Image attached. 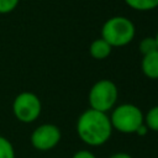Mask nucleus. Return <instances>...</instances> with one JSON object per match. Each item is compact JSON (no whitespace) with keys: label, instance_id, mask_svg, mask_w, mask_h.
Returning <instances> with one entry per match:
<instances>
[{"label":"nucleus","instance_id":"11","mask_svg":"<svg viewBox=\"0 0 158 158\" xmlns=\"http://www.w3.org/2000/svg\"><path fill=\"white\" fill-rule=\"evenodd\" d=\"M0 158H15V148L12 143L0 135Z\"/></svg>","mask_w":158,"mask_h":158},{"label":"nucleus","instance_id":"16","mask_svg":"<svg viewBox=\"0 0 158 158\" xmlns=\"http://www.w3.org/2000/svg\"><path fill=\"white\" fill-rule=\"evenodd\" d=\"M147 132H148V128L146 127V125H144V123H142V125L137 128L136 135H138V136H146V135H147Z\"/></svg>","mask_w":158,"mask_h":158},{"label":"nucleus","instance_id":"5","mask_svg":"<svg viewBox=\"0 0 158 158\" xmlns=\"http://www.w3.org/2000/svg\"><path fill=\"white\" fill-rule=\"evenodd\" d=\"M42 111V102L40 98L31 91L20 93L12 102V112L15 117L23 123L35 122Z\"/></svg>","mask_w":158,"mask_h":158},{"label":"nucleus","instance_id":"2","mask_svg":"<svg viewBox=\"0 0 158 158\" xmlns=\"http://www.w3.org/2000/svg\"><path fill=\"white\" fill-rule=\"evenodd\" d=\"M136 35L135 23L125 16H112L101 27V38L111 47H123L131 43Z\"/></svg>","mask_w":158,"mask_h":158},{"label":"nucleus","instance_id":"12","mask_svg":"<svg viewBox=\"0 0 158 158\" xmlns=\"http://www.w3.org/2000/svg\"><path fill=\"white\" fill-rule=\"evenodd\" d=\"M138 48H139V52L142 53V56H146L148 53H152L154 51H158L157 42H156V38L154 37H144L139 42Z\"/></svg>","mask_w":158,"mask_h":158},{"label":"nucleus","instance_id":"13","mask_svg":"<svg viewBox=\"0 0 158 158\" xmlns=\"http://www.w3.org/2000/svg\"><path fill=\"white\" fill-rule=\"evenodd\" d=\"M20 0H0V14H9L16 9Z\"/></svg>","mask_w":158,"mask_h":158},{"label":"nucleus","instance_id":"10","mask_svg":"<svg viewBox=\"0 0 158 158\" xmlns=\"http://www.w3.org/2000/svg\"><path fill=\"white\" fill-rule=\"evenodd\" d=\"M143 123L148 131L158 132V105L151 107L146 115H143Z\"/></svg>","mask_w":158,"mask_h":158},{"label":"nucleus","instance_id":"6","mask_svg":"<svg viewBox=\"0 0 158 158\" xmlns=\"http://www.w3.org/2000/svg\"><path fill=\"white\" fill-rule=\"evenodd\" d=\"M62 133L58 126L53 123H42L37 126L30 137L31 144L37 151H51L53 149L60 141Z\"/></svg>","mask_w":158,"mask_h":158},{"label":"nucleus","instance_id":"4","mask_svg":"<svg viewBox=\"0 0 158 158\" xmlns=\"http://www.w3.org/2000/svg\"><path fill=\"white\" fill-rule=\"evenodd\" d=\"M109 117L112 130L121 133H136L137 128L143 123V112L133 104L116 105Z\"/></svg>","mask_w":158,"mask_h":158},{"label":"nucleus","instance_id":"3","mask_svg":"<svg viewBox=\"0 0 158 158\" xmlns=\"http://www.w3.org/2000/svg\"><path fill=\"white\" fill-rule=\"evenodd\" d=\"M117 99L118 89L116 84L109 79H100L94 83L88 94L90 109L105 114H107L116 106Z\"/></svg>","mask_w":158,"mask_h":158},{"label":"nucleus","instance_id":"7","mask_svg":"<svg viewBox=\"0 0 158 158\" xmlns=\"http://www.w3.org/2000/svg\"><path fill=\"white\" fill-rule=\"evenodd\" d=\"M141 69L147 78L158 79V51H154L142 57Z\"/></svg>","mask_w":158,"mask_h":158},{"label":"nucleus","instance_id":"15","mask_svg":"<svg viewBox=\"0 0 158 158\" xmlns=\"http://www.w3.org/2000/svg\"><path fill=\"white\" fill-rule=\"evenodd\" d=\"M110 158H133L131 154L126 153V152H117V153H114L110 156Z\"/></svg>","mask_w":158,"mask_h":158},{"label":"nucleus","instance_id":"17","mask_svg":"<svg viewBox=\"0 0 158 158\" xmlns=\"http://www.w3.org/2000/svg\"><path fill=\"white\" fill-rule=\"evenodd\" d=\"M154 38H156V42H157V47H158V31H157V33H156Z\"/></svg>","mask_w":158,"mask_h":158},{"label":"nucleus","instance_id":"1","mask_svg":"<svg viewBox=\"0 0 158 158\" xmlns=\"http://www.w3.org/2000/svg\"><path fill=\"white\" fill-rule=\"evenodd\" d=\"M112 131L109 115L90 107L83 111L77 120V133L79 138L91 147L106 143L110 139Z\"/></svg>","mask_w":158,"mask_h":158},{"label":"nucleus","instance_id":"8","mask_svg":"<svg viewBox=\"0 0 158 158\" xmlns=\"http://www.w3.org/2000/svg\"><path fill=\"white\" fill-rule=\"evenodd\" d=\"M111 51H112V47L101 37L94 40L89 46L90 56L98 60H102V59L107 58L111 54Z\"/></svg>","mask_w":158,"mask_h":158},{"label":"nucleus","instance_id":"14","mask_svg":"<svg viewBox=\"0 0 158 158\" xmlns=\"http://www.w3.org/2000/svg\"><path fill=\"white\" fill-rule=\"evenodd\" d=\"M72 158H96V156L88 149H80V151H77Z\"/></svg>","mask_w":158,"mask_h":158},{"label":"nucleus","instance_id":"9","mask_svg":"<svg viewBox=\"0 0 158 158\" xmlns=\"http://www.w3.org/2000/svg\"><path fill=\"white\" fill-rule=\"evenodd\" d=\"M126 5L136 11H151L158 7V0H123Z\"/></svg>","mask_w":158,"mask_h":158}]
</instances>
